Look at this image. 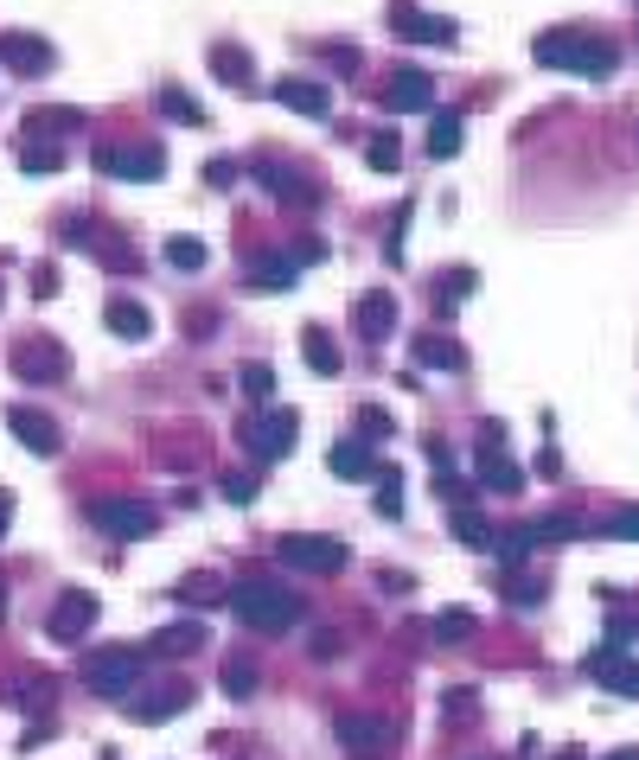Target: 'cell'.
I'll use <instances>...</instances> for the list:
<instances>
[{
    "label": "cell",
    "mask_w": 639,
    "mask_h": 760,
    "mask_svg": "<svg viewBox=\"0 0 639 760\" xmlns=\"http://www.w3.org/2000/svg\"><path fill=\"white\" fill-rule=\"evenodd\" d=\"M537 64L543 71H576V77H608L620 64V51L601 39V32H576V26H557L537 39Z\"/></svg>",
    "instance_id": "1"
},
{
    "label": "cell",
    "mask_w": 639,
    "mask_h": 760,
    "mask_svg": "<svg viewBox=\"0 0 639 760\" xmlns=\"http://www.w3.org/2000/svg\"><path fill=\"white\" fill-rule=\"evenodd\" d=\"M224 601L250 633H288V627L301 620V601H294L281 582H262V576H256V582H237Z\"/></svg>",
    "instance_id": "2"
},
{
    "label": "cell",
    "mask_w": 639,
    "mask_h": 760,
    "mask_svg": "<svg viewBox=\"0 0 639 760\" xmlns=\"http://www.w3.org/2000/svg\"><path fill=\"white\" fill-rule=\"evenodd\" d=\"M294 434H301L294 409H276V403L250 409V416L237 422V441H243V448H250L256 460H281L288 448H294Z\"/></svg>",
    "instance_id": "3"
},
{
    "label": "cell",
    "mask_w": 639,
    "mask_h": 760,
    "mask_svg": "<svg viewBox=\"0 0 639 760\" xmlns=\"http://www.w3.org/2000/svg\"><path fill=\"white\" fill-rule=\"evenodd\" d=\"M141 671H148V659L134 646H102V652L83 659V684L97 690V697H128V690L141 684Z\"/></svg>",
    "instance_id": "4"
},
{
    "label": "cell",
    "mask_w": 639,
    "mask_h": 760,
    "mask_svg": "<svg viewBox=\"0 0 639 760\" xmlns=\"http://www.w3.org/2000/svg\"><path fill=\"white\" fill-rule=\"evenodd\" d=\"M276 557L288 569H301V576H339L346 569V543L339 537H313V531H288L276 543Z\"/></svg>",
    "instance_id": "5"
},
{
    "label": "cell",
    "mask_w": 639,
    "mask_h": 760,
    "mask_svg": "<svg viewBox=\"0 0 639 760\" xmlns=\"http://www.w3.org/2000/svg\"><path fill=\"white\" fill-rule=\"evenodd\" d=\"M90 524H97L102 537L141 543V537H153V524H160V518H153L141 499H97V506H90Z\"/></svg>",
    "instance_id": "6"
},
{
    "label": "cell",
    "mask_w": 639,
    "mask_h": 760,
    "mask_svg": "<svg viewBox=\"0 0 639 760\" xmlns=\"http://www.w3.org/2000/svg\"><path fill=\"white\" fill-rule=\"evenodd\" d=\"M97 167L116 179H160L167 173V153L153 141H109V148H97Z\"/></svg>",
    "instance_id": "7"
},
{
    "label": "cell",
    "mask_w": 639,
    "mask_h": 760,
    "mask_svg": "<svg viewBox=\"0 0 639 760\" xmlns=\"http://www.w3.org/2000/svg\"><path fill=\"white\" fill-rule=\"evenodd\" d=\"M332 736H339V748H346V754L378 760L383 748H390V722H383V716H371V710H346L339 722H332Z\"/></svg>",
    "instance_id": "8"
},
{
    "label": "cell",
    "mask_w": 639,
    "mask_h": 760,
    "mask_svg": "<svg viewBox=\"0 0 639 760\" xmlns=\"http://www.w3.org/2000/svg\"><path fill=\"white\" fill-rule=\"evenodd\" d=\"M90 627H97V594H90V588H64V594H58V608L46 613V633L71 646V639H83Z\"/></svg>",
    "instance_id": "9"
},
{
    "label": "cell",
    "mask_w": 639,
    "mask_h": 760,
    "mask_svg": "<svg viewBox=\"0 0 639 760\" xmlns=\"http://www.w3.org/2000/svg\"><path fill=\"white\" fill-rule=\"evenodd\" d=\"M13 371H20L26 383H58L64 371H71V358H64L58 339H26L20 352H13Z\"/></svg>",
    "instance_id": "10"
},
{
    "label": "cell",
    "mask_w": 639,
    "mask_h": 760,
    "mask_svg": "<svg viewBox=\"0 0 639 760\" xmlns=\"http://www.w3.org/2000/svg\"><path fill=\"white\" fill-rule=\"evenodd\" d=\"M499 441H506V434L486 422V434H480V460H473V467H480V486H486V492H518V486H525V473H518V467L506 460V448H499Z\"/></svg>",
    "instance_id": "11"
},
{
    "label": "cell",
    "mask_w": 639,
    "mask_h": 760,
    "mask_svg": "<svg viewBox=\"0 0 639 760\" xmlns=\"http://www.w3.org/2000/svg\"><path fill=\"white\" fill-rule=\"evenodd\" d=\"M390 26H397L403 39H416V46H455V39H460V26H455V20H435V13H416L409 0H397V7H390Z\"/></svg>",
    "instance_id": "12"
},
{
    "label": "cell",
    "mask_w": 639,
    "mask_h": 760,
    "mask_svg": "<svg viewBox=\"0 0 639 760\" xmlns=\"http://www.w3.org/2000/svg\"><path fill=\"white\" fill-rule=\"evenodd\" d=\"M7 429H13V441H20V448H32L39 460L64 448L58 422H51V416H39V409H7Z\"/></svg>",
    "instance_id": "13"
},
{
    "label": "cell",
    "mask_w": 639,
    "mask_h": 760,
    "mask_svg": "<svg viewBox=\"0 0 639 760\" xmlns=\"http://www.w3.org/2000/svg\"><path fill=\"white\" fill-rule=\"evenodd\" d=\"M0 64L20 77H39V71H51V46L39 32H0Z\"/></svg>",
    "instance_id": "14"
},
{
    "label": "cell",
    "mask_w": 639,
    "mask_h": 760,
    "mask_svg": "<svg viewBox=\"0 0 639 760\" xmlns=\"http://www.w3.org/2000/svg\"><path fill=\"white\" fill-rule=\"evenodd\" d=\"M435 97V77L429 71H390V83H383V109H397V116H416V109H429Z\"/></svg>",
    "instance_id": "15"
},
{
    "label": "cell",
    "mask_w": 639,
    "mask_h": 760,
    "mask_svg": "<svg viewBox=\"0 0 639 760\" xmlns=\"http://www.w3.org/2000/svg\"><path fill=\"white\" fill-rule=\"evenodd\" d=\"M276 102H281V109H294V116H307V122H327V116H332L327 83H307V77H281Z\"/></svg>",
    "instance_id": "16"
},
{
    "label": "cell",
    "mask_w": 639,
    "mask_h": 760,
    "mask_svg": "<svg viewBox=\"0 0 639 760\" xmlns=\"http://www.w3.org/2000/svg\"><path fill=\"white\" fill-rule=\"evenodd\" d=\"M204 646V627L199 620H173V627H160V633L141 646V659H192Z\"/></svg>",
    "instance_id": "17"
},
{
    "label": "cell",
    "mask_w": 639,
    "mask_h": 760,
    "mask_svg": "<svg viewBox=\"0 0 639 760\" xmlns=\"http://www.w3.org/2000/svg\"><path fill=\"white\" fill-rule=\"evenodd\" d=\"M588 678H595V684H608V690H627V697H639V664L627 659L620 646L595 652V659H588Z\"/></svg>",
    "instance_id": "18"
},
{
    "label": "cell",
    "mask_w": 639,
    "mask_h": 760,
    "mask_svg": "<svg viewBox=\"0 0 639 760\" xmlns=\"http://www.w3.org/2000/svg\"><path fill=\"white\" fill-rule=\"evenodd\" d=\"M186 703H192V690L186 684H160V690H148V697H134V722H173L179 710H186Z\"/></svg>",
    "instance_id": "19"
},
{
    "label": "cell",
    "mask_w": 639,
    "mask_h": 760,
    "mask_svg": "<svg viewBox=\"0 0 639 760\" xmlns=\"http://www.w3.org/2000/svg\"><path fill=\"white\" fill-rule=\"evenodd\" d=\"M327 467L339 473V480H378V473H383L365 441H332V460H327Z\"/></svg>",
    "instance_id": "20"
},
{
    "label": "cell",
    "mask_w": 639,
    "mask_h": 760,
    "mask_svg": "<svg viewBox=\"0 0 639 760\" xmlns=\"http://www.w3.org/2000/svg\"><path fill=\"white\" fill-rule=\"evenodd\" d=\"M256 179L276 192L281 204H313V186H307L301 173H288V167H276V160H256Z\"/></svg>",
    "instance_id": "21"
},
{
    "label": "cell",
    "mask_w": 639,
    "mask_h": 760,
    "mask_svg": "<svg viewBox=\"0 0 639 760\" xmlns=\"http://www.w3.org/2000/svg\"><path fill=\"white\" fill-rule=\"evenodd\" d=\"M211 77H218V83H230V90H250V83H256L250 51H237V46H211Z\"/></svg>",
    "instance_id": "22"
},
{
    "label": "cell",
    "mask_w": 639,
    "mask_h": 760,
    "mask_svg": "<svg viewBox=\"0 0 639 760\" xmlns=\"http://www.w3.org/2000/svg\"><path fill=\"white\" fill-rule=\"evenodd\" d=\"M102 320H109L116 339H148V332H153V313L141 301H109V307H102Z\"/></svg>",
    "instance_id": "23"
},
{
    "label": "cell",
    "mask_w": 639,
    "mask_h": 760,
    "mask_svg": "<svg viewBox=\"0 0 639 760\" xmlns=\"http://www.w3.org/2000/svg\"><path fill=\"white\" fill-rule=\"evenodd\" d=\"M390 327H397V301L390 294H365L358 301V332L365 339H390Z\"/></svg>",
    "instance_id": "24"
},
{
    "label": "cell",
    "mask_w": 639,
    "mask_h": 760,
    "mask_svg": "<svg viewBox=\"0 0 639 760\" xmlns=\"http://www.w3.org/2000/svg\"><path fill=\"white\" fill-rule=\"evenodd\" d=\"M294 276H301L294 250H288V256H256V262H250V281H262V288H294Z\"/></svg>",
    "instance_id": "25"
},
{
    "label": "cell",
    "mask_w": 639,
    "mask_h": 760,
    "mask_svg": "<svg viewBox=\"0 0 639 760\" xmlns=\"http://www.w3.org/2000/svg\"><path fill=\"white\" fill-rule=\"evenodd\" d=\"M416 364H429V371H460L467 358H460L455 339H441V332H429V339H416Z\"/></svg>",
    "instance_id": "26"
},
{
    "label": "cell",
    "mask_w": 639,
    "mask_h": 760,
    "mask_svg": "<svg viewBox=\"0 0 639 760\" xmlns=\"http://www.w3.org/2000/svg\"><path fill=\"white\" fill-rule=\"evenodd\" d=\"M448 524H455V537H460V543H473V550L492 543V531H486V518L473 506H448Z\"/></svg>",
    "instance_id": "27"
},
{
    "label": "cell",
    "mask_w": 639,
    "mask_h": 760,
    "mask_svg": "<svg viewBox=\"0 0 639 760\" xmlns=\"http://www.w3.org/2000/svg\"><path fill=\"white\" fill-rule=\"evenodd\" d=\"M460 134H467V128H460V116H435V122H429V153H435V160H455V153H460Z\"/></svg>",
    "instance_id": "28"
},
{
    "label": "cell",
    "mask_w": 639,
    "mask_h": 760,
    "mask_svg": "<svg viewBox=\"0 0 639 760\" xmlns=\"http://www.w3.org/2000/svg\"><path fill=\"white\" fill-rule=\"evenodd\" d=\"M531 543H537V524H525V531H506V537H492V550H499V562H506V569H518Z\"/></svg>",
    "instance_id": "29"
},
{
    "label": "cell",
    "mask_w": 639,
    "mask_h": 760,
    "mask_svg": "<svg viewBox=\"0 0 639 760\" xmlns=\"http://www.w3.org/2000/svg\"><path fill=\"white\" fill-rule=\"evenodd\" d=\"M307 364H313L320 378H332V371H339V358H332V339H327L320 327H307Z\"/></svg>",
    "instance_id": "30"
},
{
    "label": "cell",
    "mask_w": 639,
    "mask_h": 760,
    "mask_svg": "<svg viewBox=\"0 0 639 760\" xmlns=\"http://www.w3.org/2000/svg\"><path fill=\"white\" fill-rule=\"evenodd\" d=\"M160 109H167V122H192V128L204 122V109L186 97V90H160Z\"/></svg>",
    "instance_id": "31"
},
{
    "label": "cell",
    "mask_w": 639,
    "mask_h": 760,
    "mask_svg": "<svg viewBox=\"0 0 639 760\" xmlns=\"http://www.w3.org/2000/svg\"><path fill=\"white\" fill-rule=\"evenodd\" d=\"M167 262H173V269H204V243L199 237H173V243H167Z\"/></svg>",
    "instance_id": "32"
},
{
    "label": "cell",
    "mask_w": 639,
    "mask_h": 760,
    "mask_svg": "<svg viewBox=\"0 0 639 760\" xmlns=\"http://www.w3.org/2000/svg\"><path fill=\"white\" fill-rule=\"evenodd\" d=\"M179 601H204V608H211V601H224V588H218V576H186V582H179Z\"/></svg>",
    "instance_id": "33"
},
{
    "label": "cell",
    "mask_w": 639,
    "mask_h": 760,
    "mask_svg": "<svg viewBox=\"0 0 639 760\" xmlns=\"http://www.w3.org/2000/svg\"><path fill=\"white\" fill-rule=\"evenodd\" d=\"M256 690V664L250 659H230L224 664V697H250Z\"/></svg>",
    "instance_id": "34"
},
{
    "label": "cell",
    "mask_w": 639,
    "mask_h": 760,
    "mask_svg": "<svg viewBox=\"0 0 639 760\" xmlns=\"http://www.w3.org/2000/svg\"><path fill=\"white\" fill-rule=\"evenodd\" d=\"M243 390H250L256 403H269V397H276V371H269V364H243Z\"/></svg>",
    "instance_id": "35"
},
{
    "label": "cell",
    "mask_w": 639,
    "mask_h": 760,
    "mask_svg": "<svg viewBox=\"0 0 639 760\" xmlns=\"http://www.w3.org/2000/svg\"><path fill=\"white\" fill-rule=\"evenodd\" d=\"M378 511H383V518L403 511V480H397V473H378Z\"/></svg>",
    "instance_id": "36"
},
{
    "label": "cell",
    "mask_w": 639,
    "mask_h": 760,
    "mask_svg": "<svg viewBox=\"0 0 639 760\" xmlns=\"http://www.w3.org/2000/svg\"><path fill=\"white\" fill-rule=\"evenodd\" d=\"M608 537H620V543H639V506H627V511H613L608 524H601Z\"/></svg>",
    "instance_id": "37"
},
{
    "label": "cell",
    "mask_w": 639,
    "mask_h": 760,
    "mask_svg": "<svg viewBox=\"0 0 639 760\" xmlns=\"http://www.w3.org/2000/svg\"><path fill=\"white\" fill-rule=\"evenodd\" d=\"M365 160H371V173H397V141H390V134H371V153H365Z\"/></svg>",
    "instance_id": "38"
},
{
    "label": "cell",
    "mask_w": 639,
    "mask_h": 760,
    "mask_svg": "<svg viewBox=\"0 0 639 760\" xmlns=\"http://www.w3.org/2000/svg\"><path fill=\"white\" fill-rule=\"evenodd\" d=\"M218 492H224L230 506H250V499H256V473H224V486H218Z\"/></svg>",
    "instance_id": "39"
},
{
    "label": "cell",
    "mask_w": 639,
    "mask_h": 760,
    "mask_svg": "<svg viewBox=\"0 0 639 760\" xmlns=\"http://www.w3.org/2000/svg\"><path fill=\"white\" fill-rule=\"evenodd\" d=\"M77 122H83L77 109H32V122H26V128H77Z\"/></svg>",
    "instance_id": "40"
},
{
    "label": "cell",
    "mask_w": 639,
    "mask_h": 760,
    "mask_svg": "<svg viewBox=\"0 0 639 760\" xmlns=\"http://www.w3.org/2000/svg\"><path fill=\"white\" fill-rule=\"evenodd\" d=\"M576 531H582V518L562 511V518H543V524H537V543H550V537H576Z\"/></svg>",
    "instance_id": "41"
},
{
    "label": "cell",
    "mask_w": 639,
    "mask_h": 760,
    "mask_svg": "<svg viewBox=\"0 0 639 760\" xmlns=\"http://www.w3.org/2000/svg\"><path fill=\"white\" fill-rule=\"evenodd\" d=\"M467 633H473L467 613H441V620H435V639H467Z\"/></svg>",
    "instance_id": "42"
},
{
    "label": "cell",
    "mask_w": 639,
    "mask_h": 760,
    "mask_svg": "<svg viewBox=\"0 0 639 760\" xmlns=\"http://www.w3.org/2000/svg\"><path fill=\"white\" fill-rule=\"evenodd\" d=\"M473 703H480L473 690H455V697H441V710H448V716H473Z\"/></svg>",
    "instance_id": "43"
},
{
    "label": "cell",
    "mask_w": 639,
    "mask_h": 760,
    "mask_svg": "<svg viewBox=\"0 0 639 760\" xmlns=\"http://www.w3.org/2000/svg\"><path fill=\"white\" fill-rule=\"evenodd\" d=\"M20 167H26V173H58V153H26Z\"/></svg>",
    "instance_id": "44"
},
{
    "label": "cell",
    "mask_w": 639,
    "mask_h": 760,
    "mask_svg": "<svg viewBox=\"0 0 639 760\" xmlns=\"http://www.w3.org/2000/svg\"><path fill=\"white\" fill-rule=\"evenodd\" d=\"M365 434H390V416H383V409H365Z\"/></svg>",
    "instance_id": "45"
},
{
    "label": "cell",
    "mask_w": 639,
    "mask_h": 760,
    "mask_svg": "<svg viewBox=\"0 0 639 760\" xmlns=\"http://www.w3.org/2000/svg\"><path fill=\"white\" fill-rule=\"evenodd\" d=\"M13 531V492H0V537Z\"/></svg>",
    "instance_id": "46"
},
{
    "label": "cell",
    "mask_w": 639,
    "mask_h": 760,
    "mask_svg": "<svg viewBox=\"0 0 639 760\" xmlns=\"http://www.w3.org/2000/svg\"><path fill=\"white\" fill-rule=\"evenodd\" d=\"M608 760H639V748H620V754H608Z\"/></svg>",
    "instance_id": "47"
},
{
    "label": "cell",
    "mask_w": 639,
    "mask_h": 760,
    "mask_svg": "<svg viewBox=\"0 0 639 760\" xmlns=\"http://www.w3.org/2000/svg\"><path fill=\"white\" fill-rule=\"evenodd\" d=\"M0 613H7V588H0Z\"/></svg>",
    "instance_id": "48"
},
{
    "label": "cell",
    "mask_w": 639,
    "mask_h": 760,
    "mask_svg": "<svg viewBox=\"0 0 639 760\" xmlns=\"http://www.w3.org/2000/svg\"><path fill=\"white\" fill-rule=\"evenodd\" d=\"M562 760H582V754H562Z\"/></svg>",
    "instance_id": "49"
}]
</instances>
